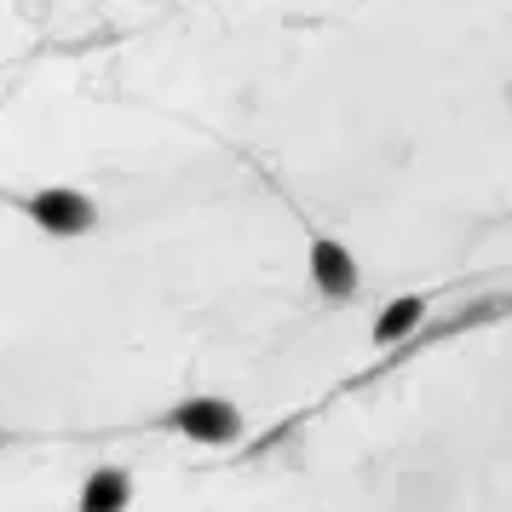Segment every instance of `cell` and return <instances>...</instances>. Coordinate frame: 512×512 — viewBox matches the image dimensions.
Here are the masks:
<instances>
[{"instance_id":"5b68a950","label":"cell","mask_w":512,"mask_h":512,"mask_svg":"<svg viewBox=\"0 0 512 512\" xmlns=\"http://www.w3.org/2000/svg\"><path fill=\"white\" fill-rule=\"evenodd\" d=\"M420 323H426V300H420V294H397V300L374 317V346H397V340H409Z\"/></svg>"},{"instance_id":"277c9868","label":"cell","mask_w":512,"mask_h":512,"mask_svg":"<svg viewBox=\"0 0 512 512\" xmlns=\"http://www.w3.org/2000/svg\"><path fill=\"white\" fill-rule=\"evenodd\" d=\"M127 507H133V472L127 466H98V472H87L75 512H127Z\"/></svg>"},{"instance_id":"6da1fadb","label":"cell","mask_w":512,"mask_h":512,"mask_svg":"<svg viewBox=\"0 0 512 512\" xmlns=\"http://www.w3.org/2000/svg\"><path fill=\"white\" fill-rule=\"evenodd\" d=\"M24 213H29V225H35V231H41V236H58V242L98 231V202H93V196H81V190H70V185L29 190V196H24Z\"/></svg>"},{"instance_id":"3957f363","label":"cell","mask_w":512,"mask_h":512,"mask_svg":"<svg viewBox=\"0 0 512 512\" xmlns=\"http://www.w3.org/2000/svg\"><path fill=\"white\" fill-rule=\"evenodd\" d=\"M305 271H311V288L323 294V300H351L357 294V259L340 236H311V248H305Z\"/></svg>"},{"instance_id":"7a4b0ae2","label":"cell","mask_w":512,"mask_h":512,"mask_svg":"<svg viewBox=\"0 0 512 512\" xmlns=\"http://www.w3.org/2000/svg\"><path fill=\"white\" fill-rule=\"evenodd\" d=\"M167 432H179L190 443H208V449H225V443L242 438V409L225 403V397H185L162 415Z\"/></svg>"}]
</instances>
